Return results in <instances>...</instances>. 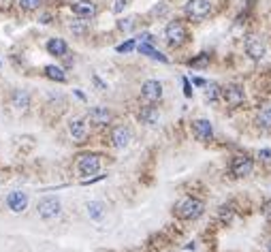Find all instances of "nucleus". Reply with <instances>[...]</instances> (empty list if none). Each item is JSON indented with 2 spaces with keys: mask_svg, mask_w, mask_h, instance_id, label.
<instances>
[{
  "mask_svg": "<svg viewBox=\"0 0 271 252\" xmlns=\"http://www.w3.org/2000/svg\"><path fill=\"white\" fill-rule=\"evenodd\" d=\"M45 71V75L49 79H54V81H58V84H62V81H67V75H64V71L60 67H56V64H47V67L43 69Z\"/></svg>",
  "mask_w": 271,
  "mask_h": 252,
  "instance_id": "nucleus-21",
  "label": "nucleus"
},
{
  "mask_svg": "<svg viewBox=\"0 0 271 252\" xmlns=\"http://www.w3.org/2000/svg\"><path fill=\"white\" fill-rule=\"evenodd\" d=\"M137 49H139V54H143V56H147V58H154V60H160V62H169V58L162 56L160 51H158L152 43H139Z\"/></svg>",
  "mask_w": 271,
  "mask_h": 252,
  "instance_id": "nucleus-18",
  "label": "nucleus"
},
{
  "mask_svg": "<svg viewBox=\"0 0 271 252\" xmlns=\"http://www.w3.org/2000/svg\"><path fill=\"white\" fill-rule=\"evenodd\" d=\"M135 26H137V17H133V15L131 17H124V20L117 22V28H120L122 32H131Z\"/></svg>",
  "mask_w": 271,
  "mask_h": 252,
  "instance_id": "nucleus-26",
  "label": "nucleus"
},
{
  "mask_svg": "<svg viewBox=\"0 0 271 252\" xmlns=\"http://www.w3.org/2000/svg\"><path fill=\"white\" fill-rule=\"evenodd\" d=\"M68 133H70V137H73L75 141H84V139L88 137V124H86V120H79V118L70 120L68 122Z\"/></svg>",
  "mask_w": 271,
  "mask_h": 252,
  "instance_id": "nucleus-14",
  "label": "nucleus"
},
{
  "mask_svg": "<svg viewBox=\"0 0 271 252\" xmlns=\"http://www.w3.org/2000/svg\"><path fill=\"white\" fill-rule=\"evenodd\" d=\"M105 214V205L101 201H90L88 203V216H90L92 220H101Z\"/></svg>",
  "mask_w": 271,
  "mask_h": 252,
  "instance_id": "nucleus-22",
  "label": "nucleus"
},
{
  "mask_svg": "<svg viewBox=\"0 0 271 252\" xmlns=\"http://www.w3.org/2000/svg\"><path fill=\"white\" fill-rule=\"evenodd\" d=\"M184 11L192 22H201L211 13V2L209 0H188Z\"/></svg>",
  "mask_w": 271,
  "mask_h": 252,
  "instance_id": "nucleus-3",
  "label": "nucleus"
},
{
  "mask_svg": "<svg viewBox=\"0 0 271 252\" xmlns=\"http://www.w3.org/2000/svg\"><path fill=\"white\" fill-rule=\"evenodd\" d=\"M256 122L263 131H271V105L261 107V111H258V115H256Z\"/></svg>",
  "mask_w": 271,
  "mask_h": 252,
  "instance_id": "nucleus-20",
  "label": "nucleus"
},
{
  "mask_svg": "<svg viewBox=\"0 0 271 252\" xmlns=\"http://www.w3.org/2000/svg\"><path fill=\"white\" fill-rule=\"evenodd\" d=\"M244 49H246V54H248V58H252V60H263L265 58V45H263V41L256 39V37L246 39Z\"/></svg>",
  "mask_w": 271,
  "mask_h": 252,
  "instance_id": "nucleus-9",
  "label": "nucleus"
},
{
  "mask_svg": "<svg viewBox=\"0 0 271 252\" xmlns=\"http://www.w3.org/2000/svg\"><path fill=\"white\" fill-rule=\"evenodd\" d=\"M7 205H9L11 212L20 214V212H23V209H26V205H28V195H26V192H22V190H13V192H9V197H7Z\"/></svg>",
  "mask_w": 271,
  "mask_h": 252,
  "instance_id": "nucleus-10",
  "label": "nucleus"
},
{
  "mask_svg": "<svg viewBox=\"0 0 271 252\" xmlns=\"http://www.w3.org/2000/svg\"><path fill=\"white\" fill-rule=\"evenodd\" d=\"M11 105L17 111H28V107H30V94L26 90H15L13 96H11Z\"/></svg>",
  "mask_w": 271,
  "mask_h": 252,
  "instance_id": "nucleus-16",
  "label": "nucleus"
},
{
  "mask_svg": "<svg viewBox=\"0 0 271 252\" xmlns=\"http://www.w3.org/2000/svg\"><path fill=\"white\" fill-rule=\"evenodd\" d=\"M220 94H222V90L216 84H207V86H205V101L216 103L218 98H220Z\"/></svg>",
  "mask_w": 271,
  "mask_h": 252,
  "instance_id": "nucleus-23",
  "label": "nucleus"
},
{
  "mask_svg": "<svg viewBox=\"0 0 271 252\" xmlns=\"http://www.w3.org/2000/svg\"><path fill=\"white\" fill-rule=\"evenodd\" d=\"M220 218H222V222H231V218H233V209L228 207V205H222V207H220Z\"/></svg>",
  "mask_w": 271,
  "mask_h": 252,
  "instance_id": "nucleus-29",
  "label": "nucleus"
},
{
  "mask_svg": "<svg viewBox=\"0 0 271 252\" xmlns=\"http://www.w3.org/2000/svg\"><path fill=\"white\" fill-rule=\"evenodd\" d=\"M267 248H269V252H271V242H269V244H267Z\"/></svg>",
  "mask_w": 271,
  "mask_h": 252,
  "instance_id": "nucleus-37",
  "label": "nucleus"
},
{
  "mask_svg": "<svg viewBox=\"0 0 271 252\" xmlns=\"http://www.w3.org/2000/svg\"><path fill=\"white\" fill-rule=\"evenodd\" d=\"M47 51H49L51 56H67L68 45L64 39H49L47 41Z\"/></svg>",
  "mask_w": 271,
  "mask_h": 252,
  "instance_id": "nucleus-17",
  "label": "nucleus"
},
{
  "mask_svg": "<svg viewBox=\"0 0 271 252\" xmlns=\"http://www.w3.org/2000/svg\"><path fill=\"white\" fill-rule=\"evenodd\" d=\"M70 32L73 34H77V37H81V34H86L88 32V22H84V17H77L75 22H70Z\"/></svg>",
  "mask_w": 271,
  "mask_h": 252,
  "instance_id": "nucleus-24",
  "label": "nucleus"
},
{
  "mask_svg": "<svg viewBox=\"0 0 271 252\" xmlns=\"http://www.w3.org/2000/svg\"><path fill=\"white\" fill-rule=\"evenodd\" d=\"M111 143H113V148L117 150H124L128 143H131V131H128L126 126H115L113 131H111Z\"/></svg>",
  "mask_w": 271,
  "mask_h": 252,
  "instance_id": "nucleus-12",
  "label": "nucleus"
},
{
  "mask_svg": "<svg viewBox=\"0 0 271 252\" xmlns=\"http://www.w3.org/2000/svg\"><path fill=\"white\" fill-rule=\"evenodd\" d=\"M254 169V160L250 156H235L231 162V173L235 178H248Z\"/></svg>",
  "mask_w": 271,
  "mask_h": 252,
  "instance_id": "nucleus-6",
  "label": "nucleus"
},
{
  "mask_svg": "<svg viewBox=\"0 0 271 252\" xmlns=\"http://www.w3.org/2000/svg\"><path fill=\"white\" fill-rule=\"evenodd\" d=\"M77 171L84 175V178H90V175H96L101 171V158L96 154H84L79 156L77 160Z\"/></svg>",
  "mask_w": 271,
  "mask_h": 252,
  "instance_id": "nucleus-4",
  "label": "nucleus"
},
{
  "mask_svg": "<svg viewBox=\"0 0 271 252\" xmlns=\"http://www.w3.org/2000/svg\"><path fill=\"white\" fill-rule=\"evenodd\" d=\"M188 64H190L192 69H205V67H209V54H199V56H194L192 60H188Z\"/></svg>",
  "mask_w": 271,
  "mask_h": 252,
  "instance_id": "nucleus-25",
  "label": "nucleus"
},
{
  "mask_svg": "<svg viewBox=\"0 0 271 252\" xmlns=\"http://www.w3.org/2000/svg\"><path fill=\"white\" fill-rule=\"evenodd\" d=\"M70 9H73L75 15L84 17V20H90V17L96 15V4H94L92 0H77V2L70 4Z\"/></svg>",
  "mask_w": 271,
  "mask_h": 252,
  "instance_id": "nucleus-11",
  "label": "nucleus"
},
{
  "mask_svg": "<svg viewBox=\"0 0 271 252\" xmlns=\"http://www.w3.org/2000/svg\"><path fill=\"white\" fill-rule=\"evenodd\" d=\"M37 212L43 220H51L60 214V201L56 197H43L37 205Z\"/></svg>",
  "mask_w": 271,
  "mask_h": 252,
  "instance_id": "nucleus-5",
  "label": "nucleus"
},
{
  "mask_svg": "<svg viewBox=\"0 0 271 252\" xmlns=\"http://www.w3.org/2000/svg\"><path fill=\"white\" fill-rule=\"evenodd\" d=\"M135 39H131V41H126V43H122V45H117L115 47V51H120V54H126V51H133L135 49Z\"/></svg>",
  "mask_w": 271,
  "mask_h": 252,
  "instance_id": "nucleus-28",
  "label": "nucleus"
},
{
  "mask_svg": "<svg viewBox=\"0 0 271 252\" xmlns=\"http://www.w3.org/2000/svg\"><path fill=\"white\" fill-rule=\"evenodd\" d=\"M164 39H167V43L171 47H180V45H184L188 41V30L186 26L181 24V22H169L167 28H164Z\"/></svg>",
  "mask_w": 271,
  "mask_h": 252,
  "instance_id": "nucleus-2",
  "label": "nucleus"
},
{
  "mask_svg": "<svg viewBox=\"0 0 271 252\" xmlns=\"http://www.w3.org/2000/svg\"><path fill=\"white\" fill-rule=\"evenodd\" d=\"M141 96H143L147 103H158L162 98V84L156 79H147L145 84L141 86Z\"/></svg>",
  "mask_w": 271,
  "mask_h": 252,
  "instance_id": "nucleus-8",
  "label": "nucleus"
},
{
  "mask_svg": "<svg viewBox=\"0 0 271 252\" xmlns=\"http://www.w3.org/2000/svg\"><path fill=\"white\" fill-rule=\"evenodd\" d=\"M139 118H141V122H143V124L154 126V124H158V120H160V114H158L156 107H145V109H141Z\"/></svg>",
  "mask_w": 271,
  "mask_h": 252,
  "instance_id": "nucleus-19",
  "label": "nucleus"
},
{
  "mask_svg": "<svg viewBox=\"0 0 271 252\" xmlns=\"http://www.w3.org/2000/svg\"><path fill=\"white\" fill-rule=\"evenodd\" d=\"M181 84H184V94H186V96H192V90H190V81H188V79L184 77V79H181Z\"/></svg>",
  "mask_w": 271,
  "mask_h": 252,
  "instance_id": "nucleus-31",
  "label": "nucleus"
},
{
  "mask_svg": "<svg viewBox=\"0 0 271 252\" xmlns=\"http://www.w3.org/2000/svg\"><path fill=\"white\" fill-rule=\"evenodd\" d=\"M94 84H96L98 88H101V90H107V86H105V84H103V81L98 79V77H94Z\"/></svg>",
  "mask_w": 271,
  "mask_h": 252,
  "instance_id": "nucleus-36",
  "label": "nucleus"
},
{
  "mask_svg": "<svg viewBox=\"0 0 271 252\" xmlns=\"http://www.w3.org/2000/svg\"><path fill=\"white\" fill-rule=\"evenodd\" d=\"M192 81H194V86H207V81L201 79V77H194Z\"/></svg>",
  "mask_w": 271,
  "mask_h": 252,
  "instance_id": "nucleus-35",
  "label": "nucleus"
},
{
  "mask_svg": "<svg viewBox=\"0 0 271 252\" xmlns=\"http://www.w3.org/2000/svg\"><path fill=\"white\" fill-rule=\"evenodd\" d=\"M192 128H194V135H197L199 141H209V139L214 137V126H211L209 120H194Z\"/></svg>",
  "mask_w": 271,
  "mask_h": 252,
  "instance_id": "nucleus-13",
  "label": "nucleus"
},
{
  "mask_svg": "<svg viewBox=\"0 0 271 252\" xmlns=\"http://www.w3.org/2000/svg\"><path fill=\"white\" fill-rule=\"evenodd\" d=\"M139 39H141V43H154V37H152L150 32H143Z\"/></svg>",
  "mask_w": 271,
  "mask_h": 252,
  "instance_id": "nucleus-32",
  "label": "nucleus"
},
{
  "mask_svg": "<svg viewBox=\"0 0 271 252\" xmlns=\"http://www.w3.org/2000/svg\"><path fill=\"white\" fill-rule=\"evenodd\" d=\"M263 214H265V218H267V220H271V203H267V205H265Z\"/></svg>",
  "mask_w": 271,
  "mask_h": 252,
  "instance_id": "nucleus-34",
  "label": "nucleus"
},
{
  "mask_svg": "<svg viewBox=\"0 0 271 252\" xmlns=\"http://www.w3.org/2000/svg\"><path fill=\"white\" fill-rule=\"evenodd\" d=\"M203 212H205L203 201H199V199H194V197H184L175 205V214H178L181 220H197Z\"/></svg>",
  "mask_w": 271,
  "mask_h": 252,
  "instance_id": "nucleus-1",
  "label": "nucleus"
},
{
  "mask_svg": "<svg viewBox=\"0 0 271 252\" xmlns=\"http://www.w3.org/2000/svg\"><path fill=\"white\" fill-rule=\"evenodd\" d=\"M41 2H43V0H17L20 9H23V11H34V9H39Z\"/></svg>",
  "mask_w": 271,
  "mask_h": 252,
  "instance_id": "nucleus-27",
  "label": "nucleus"
},
{
  "mask_svg": "<svg viewBox=\"0 0 271 252\" xmlns=\"http://www.w3.org/2000/svg\"><path fill=\"white\" fill-rule=\"evenodd\" d=\"M222 96H225L226 105H231V107H239V105H244V101H246L244 88L237 84H228L226 88H222Z\"/></svg>",
  "mask_w": 271,
  "mask_h": 252,
  "instance_id": "nucleus-7",
  "label": "nucleus"
},
{
  "mask_svg": "<svg viewBox=\"0 0 271 252\" xmlns=\"http://www.w3.org/2000/svg\"><path fill=\"white\" fill-rule=\"evenodd\" d=\"M258 156H261L263 160H271V150H261V152H258Z\"/></svg>",
  "mask_w": 271,
  "mask_h": 252,
  "instance_id": "nucleus-33",
  "label": "nucleus"
},
{
  "mask_svg": "<svg viewBox=\"0 0 271 252\" xmlns=\"http://www.w3.org/2000/svg\"><path fill=\"white\" fill-rule=\"evenodd\" d=\"M90 122L96 126H105L111 122V111L107 107H92L90 109Z\"/></svg>",
  "mask_w": 271,
  "mask_h": 252,
  "instance_id": "nucleus-15",
  "label": "nucleus"
},
{
  "mask_svg": "<svg viewBox=\"0 0 271 252\" xmlns=\"http://www.w3.org/2000/svg\"><path fill=\"white\" fill-rule=\"evenodd\" d=\"M128 4V0H115V4H113V13H122V9H124Z\"/></svg>",
  "mask_w": 271,
  "mask_h": 252,
  "instance_id": "nucleus-30",
  "label": "nucleus"
}]
</instances>
